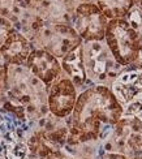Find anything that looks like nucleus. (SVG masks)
Instances as JSON below:
<instances>
[{"instance_id": "obj_16", "label": "nucleus", "mask_w": 142, "mask_h": 159, "mask_svg": "<svg viewBox=\"0 0 142 159\" xmlns=\"http://www.w3.org/2000/svg\"><path fill=\"white\" fill-rule=\"evenodd\" d=\"M13 30H15V28H13V25H12V22L9 21V20H7L3 16H0V47L3 46L7 37H8Z\"/></svg>"}, {"instance_id": "obj_20", "label": "nucleus", "mask_w": 142, "mask_h": 159, "mask_svg": "<svg viewBox=\"0 0 142 159\" xmlns=\"http://www.w3.org/2000/svg\"><path fill=\"white\" fill-rule=\"evenodd\" d=\"M3 99H4V93L0 91V106H2V103H3Z\"/></svg>"}, {"instance_id": "obj_18", "label": "nucleus", "mask_w": 142, "mask_h": 159, "mask_svg": "<svg viewBox=\"0 0 142 159\" xmlns=\"http://www.w3.org/2000/svg\"><path fill=\"white\" fill-rule=\"evenodd\" d=\"M133 5L142 12V0H133Z\"/></svg>"}, {"instance_id": "obj_8", "label": "nucleus", "mask_w": 142, "mask_h": 159, "mask_svg": "<svg viewBox=\"0 0 142 159\" xmlns=\"http://www.w3.org/2000/svg\"><path fill=\"white\" fill-rule=\"evenodd\" d=\"M33 125H22L0 108V159H24L28 155L24 140Z\"/></svg>"}, {"instance_id": "obj_9", "label": "nucleus", "mask_w": 142, "mask_h": 159, "mask_svg": "<svg viewBox=\"0 0 142 159\" xmlns=\"http://www.w3.org/2000/svg\"><path fill=\"white\" fill-rule=\"evenodd\" d=\"M107 24V17L93 2L78 3L71 21L82 42L103 41Z\"/></svg>"}, {"instance_id": "obj_12", "label": "nucleus", "mask_w": 142, "mask_h": 159, "mask_svg": "<svg viewBox=\"0 0 142 159\" xmlns=\"http://www.w3.org/2000/svg\"><path fill=\"white\" fill-rule=\"evenodd\" d=\"M31 51L33 46L29 39L17 30H13L0 47V54L8 65H24Z\"/></svg>"}, {"instance_id": "obj_10", "label": "nucleus", "mask_w": 142, "mask_h": 159, "mask_svg": "<svg viewBox=\"0 0 142 159\" xmlns=\"http://www.w3.org/2000/svg\"><path fill=\"white\" fill-rule=\"evenodd\" d=\"M78 97V90L63 72L48 86L47 106L48 112L56 117H69Z\"/></svg>"}, {"instance_id": "obj_4", "label": "nucleus", "mask_w": 142, "mask_h": 159, "mask_svg": "<svg viewBox=\"0 0 142 159\" xmlns=\"http://www.w3.org/2000/svg\"><path fill=\"white\" fill-rule=\"evenodd\" d=\"M142 34L126 22L125 18L110 20L106 28L104 42L112 56L123 68H128L136 61Z\"/></svg>"}, {"instance_id": "obj_13", "label": "nucleus", "mask_w": 142, "mask_h": 159, "mask_svg": "<svg viewBox=\"0 0 142 159\" xmlns=\"http://www.w3.org/2000/svg\"><path fill=\"white\" fill-rule=\"evenodd\" d=\"M60 65H62V72L73 82V85L77 88V90L82 88L86 89L87 84H89V86H91V84L87 81V77H86L81 46L76 47L69 54H66L63 59H60Z\"/></svg>"}, {"instance_id": "obj_19", "label": "nucleus", "mask_w": 142, "mask_h": 159, "mask_svg": "<svg viewBox=\"0 0 142 159\" xmlns=\"http://www.w3.org/2000/svg\"><path fill=\"white\" fill-rule=\"evenodd\" d=\"M24 159H38L37 157H34V155H30V154H28V155H26Z\"/></svg>"}, {"instance_id": "obj_15", "label": "nucleus", "mask_w": 142, "mask_h": 159, "mask_svg": "<svg viewBox=\"0 0 142 159\" xmlns=\"http://www.w3.org/2000/svg\"><path fill=\"white\" fill-rule=\"evenodd\" d=\"M124 18L126 20V22L129 24L133 29H136L140 33L142 31V12L138 8L133 7Z\"/></svg>"}, {"instance_id": "obj_21", "label": "nucleus", "mask_w": 142, "mask_h": 159, "mask_svg": "<svg viewBox=\"0 0 142 159\" xmlns=\"http://www.w3.org/2000/svg\"><path fill=\"white\" fill-rule=\"evenodd\" d=\"M128 159H142V154L141 155H136V157H131V158H128Z\"/></svg>"}, {"instance_id": "obj_11", "label": "nucleus", "mask_w": 142, "mask_h": 159, "mask_svg": "<svg viewBox=\"0 0 142 159\" xmlns=\"http://www.w3.org/2000/svg\"><path fill=\"white\" fill-rule=\"evenodd\" d=\"M25 65L30 73L42 81L47 88L62 75L60 60L44 50L33 48Z\"/></svg>"}, {"instance_id": "obj_3", "label": "nucleus", "mask_w": 142, "mask_h": 159, "mask_svg": "<svg viewBox=\"0 0 142 159\" xmlns=\"http://www.w3.org/2000/svg\"><path fill=\"white\" fill-rule=\"evenodd\" d=\"M81 52L87 81L91 85H103L110 88L115 78L125 69L115 60L104 39L82 42Z\"/></svg>"}, {"instance_id": "obj_2", "label": "nucleus", "mask_w": 142, "mask_h": 159, "mask_svg": "<svg viewBox=\"0 0 142 159\" xmlns=\"http://www.w3.org/2000/svg\"><path fill=\"white\" fill-rule=\"evenodd\" d=\"M4 98L22 107L30 123H37L48 114L47 93L48 88L34 77L26 65H8Z\"/></svg>"}, {"instance_id": "obj_22", "label": "nucleus", "mask_w": 142, "mask_h": 159, "mask_svg": "<svg viewBox=\"0 0 142 159\" xmlns=\"http://www.w3.org/2000/svg\"><path fill=\"white\" fill-rule=\"evenodd\" d=\"M77 2H80V3H85V2H91V0H77Z\"/></svg>"}, {"instance_id": "obj_14", "label": "nucleus", "mask_w": 142, "mask_h": 159, "mask_svg": "<svg viewBox=\"0 0 142 159\" xmlns=\"http://www.w3.org/2000/svg\"><path fill=\"white\" fill-rule=\"evenodd\" d=\"M95 4L107 20L124 18L133 8V0H95Z\"/></svg>"}, {"instance_id": "obj_7", "label": "nucleus", "mask_w": 142, "mask_h": 159, "mask_svg": "<svg viewBox=\"0 0 142 159\" xmlns=\"http://www.w3.org/2000/svg\"><path fill=\"white\" fill-rule=\"evenodd\" d=\"M119 102L123 116L142 121V69L125 68L110 86Z\"/></svg>"}, {"instance_id": "obj_17", "label": "nucleus", "mask_w": 142, "mask_h": 159, "mask_svg": "<svg viewBox=\"0 0 142 159\" xmlns=\"http://www.w3.org/2000/svg\"><path fill=\"white\" fill-rule=\"evenodd\" d=\"M7 75H8V64L0 54V91H4L7 85Z\"/></svg>"}, {"instance_id": "obj_1", "label": "nucleus", "mask_w": 142, "mask_h": 159, "mask_svg": "<svg viewBox=\"0 0 142 159\" xmlns=\"http://www.w3.org/2000/svg\"><path fill=\"white\" fill-rule=\"evenodd\" d=\"M123 117L119 102L108 86L91 85L78 93L69 120L66 141L102 142Z\"/></svg>"}, {"instance_id": "obj_5", "label": "nucleus", "mask_w": 142, "mask_h": 159, "mask_svg": "<svg viewBox=\"0 0 142 159\" xmlns=\"http://www.w3.org/2000/svg\"><path fill=\"white\" fill-rule=\"evenodd\" d=\"M30 43L33 48L44 50L60 60L82 44V39L71 24L44 21L38 31L30 38Z\"/></svg>"}, {"instance_id": "obj_6", "label": "nucleus", "mask_w": 142, "mask_h": 159, "mask_svg": "<svg viewBox=\"0 0 142 159\" xmlns=\"http://www.w3.org/2000/svg\"><path fill=\"white\" fill-rule=\"evenodd\" d=\"M103 153H119L125 157L142 154V121L123 116L115 124L111 133L100 142Z\"/></svg>"}]
</instances>
